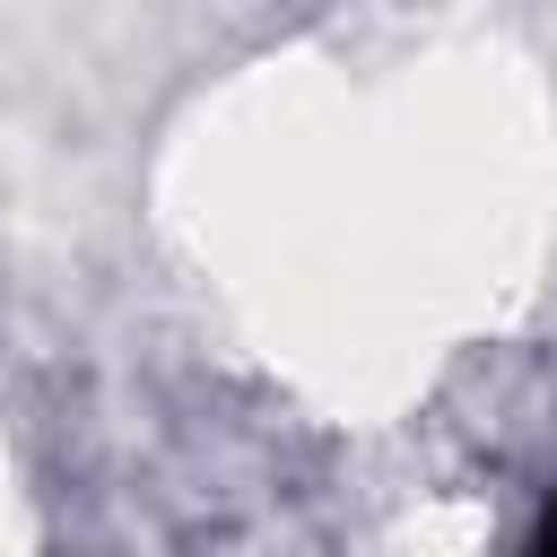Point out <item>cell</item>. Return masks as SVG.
I'll return each mask as SVG.
<instances>
[{
	"instance_id": "obj_1",
	"label": "cell",
	"mask_w": 557,
	"mask_h": 557,
	"mask_svg": "<svg viewBox=\"0 0 557 557\" xmlns=\"http://www.w3.org/2000/svg\"><path fill=\"white\" fill-rule=\"evenodd\" d=\"M531 557H557V496H548V513H540V540H531Z\"/></svg>"
}]
</instances>
